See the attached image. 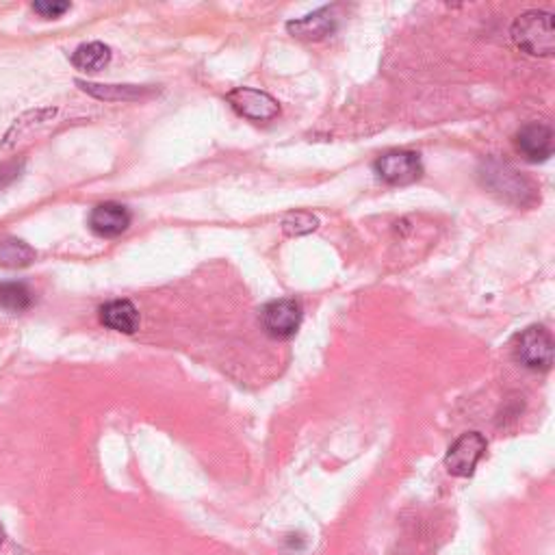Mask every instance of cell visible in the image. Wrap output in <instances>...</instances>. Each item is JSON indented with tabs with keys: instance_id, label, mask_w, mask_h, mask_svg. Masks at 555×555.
Instances as JSON below:
<instances>
[{
	"instance_id": "6da1fadb",
	"label": "cell",
	"mask_w": 555,
	"mask_h": 555,
	"mask_svg": "<svg viewBox=\"0 0 555 555\" xmlns=\"http://www.w3.org/2000/svg\"><path fill=\"white\" fill-rule=\"evenodd\" d=\"M512 42L528 55L551 57L555 50L553 16L549 11L531 9L518 16L512 25Z\"/></svg>"
},
{
	"instance_id": "7a4b0ae2",
	"label": "cell",
	"mask_w": 555,
	"mask_h": 555,
	"mask_svg": "<svg viewBox=\"0 0 555 555\" xmlns=\"http://www.w3.org/2000/svg\"><path fill=\"white\" fill-rule=\"evenodd\" d=\"M484 184L499 194L501 198L514 202V204H531L536 195V187L531 184L523 173L514 170L508 163H499V161H488L482 172Z\"/></svg>"
},
{
	"instance_id": "3957f363",
	"label": "cell",
	"mask_w": 555,
	"mask_h": 555,
	"mask_svg": "<svg viewBox=\"0 0 555 555\" xmlns=\"http://www.w3.org/2000/svg\"><path fill=\"white\" fill-rule=\"evenodd\" d=\"M514 358L531 372H549L553 364V337L545 326H529L517 337Z\"/></svg>"
},
{
	"instance_id": "277c9868",
	"label": "cell",
	"mask_w": 555,
	"mask_h": 555,
	"mask_svg": "<svg viewBox=\"0 0 555 555\" xmlns=\"http://www.w3.org/2000/svg\"><path fill=\"white\" fill-rule=\"evenodd\" d=\"M373 170L378 173L380 181H384L386 184H395V187L413 184L424 176L421 156L410 152V150H393V152L382 154L373 163Z\"/></svg>"
},
{
	"instance_id": "5b68a950",
	"label": "cell",
	"mask_w": 555,
	"mask_h": 555,
	"mask_svg": "<svg viewBox=\"0 0 555 555\" xmlns=\"http://www.w3.org/2000/svg\"><path fill=\"white\" fill-rule=\"evenodd\" d=\"M260 326L271 339H291L302 323V306L295 299H274L260 309Z\"/></svg>"
},
{
	"instance_id": "8992f818",
	"label": "cell",
	"mask_w": 555,
	"mask_h": 555,
	"mask_svg": "<svg viewBox=\"0 0 555 555\" xmlns=\"http://www.w3.org/2000/svg\"><path fill=\"white\" fill-rule=\"evenodd\" d=\"M486 438L479 432H468L451 445L447 456H445V466L451 476L456 477H468L476 471L477 462L484 458L486 454Z\"/></svg>"
},
{
	"instance_id": "52a82bcc",
	"label": "cell",
	"mask_w": 555,
	"mask_h": 555,
	"mask_svg": "<svg viewBox=\"0 0 555 555\" xmlns=\"http://www.w3.org/2000/svg\"><path fill=\"white\" fill-rule=\"evenodd\" d=\"M225 100L236 113L254 121H269L280 113V104L276 98H271L267 91L252 89V87H236L225 96Z\"/></svg>"
},
{
	"instance_id": "ba28073f",
	"label": "cell",
	"mask_w": 555,
	"mask_h": 555,
	"mask_svg": "<svg viewBox=\"0 0 555 555\" xmlns=\"http://www.w3.org/2000/svg\"><path fill=\"white\" fill-rule=\"evenodd\" d=\"M514 143L529 163H542L553 154V131L542 121H529V124L520 126Z\"/></svg>"
},
{
	"instance_id": "9c48e42d",
	"label": "cell",
	"mask_w": 555,
	"mask_h": 555,
	"mask_svg": "<svg viewBox=\"0 0 555 555\" xmlns=\"http://www.w3.org/2000/svg\"><path fill=\"white\" fill-rule=\"evenodd\" d=\"M339 26V16L337 7H323L315 14L302 17V20L288 22L287 28L293 37L304 39V42H319V39L328 37L337 31Z\"/></svg>"
},
{
	"instance_id": "30bf717a",
	"label": "cell",
	"mask_w": 555,
	"mask_h": 555,
	"mask_svg": "<svg viewBox=\"0 0 555 555\" xmlns=\"http://www.w3.org/2000/svg\"><path fill=\"white\" fill-rule=\"evenodd\" d=\"M132 222L131 211L118 202H104L89 213V228L100 236H118Z\"/></svg>"
},
{
	"instance_id": "8fae6325",
	"label": "cell",
	"mask_w": 555,
	"mask_h": 555,
	"mask_svg": "<svg viewBox=\"0 0 555 555\" xmlns=\"http://www.w3.org/2000/svg\"><path fill=\"white\" fill-rule=\"evenodd\" d=\"M100 321L115 332L135 334L139 330V310L129 299H113L100 309Z\"/></svg>"
},
{
	"instance_id": "7c38bea8",
	"label": "cell",
	"mask_w": 555,
	"mask_h": 555,
	"mask_svg": "<svg viewBox=\"0 0 555 555\" xmlns=\"http://www.w3.org/2000/svg\"><path fill=\"white\" fill-rule=\"evenodd\" d=\"M79 87L89 96L98 98V100H107V102L141 100V98H146L154 91L150 89V87H141V85H98V83H85V80H79Z\"/></svg>"
},
{
	"instance_id": "4fadbf2b",
	"label": "cell",
	"mask_w": 555,
	"mask_h": 555,
	"mask_svg": "<svg viewBox=\"0 0 555 555\" xmlns=\"http://www.w3.org/2000/svg\"><path fill=\"white\" fill-rule=\"evenodd\" d=\"M109 61H111V48L102 42L80 44L79 48L72 52V66L80 69V72H98V69H102Z\"/></svg>"
},
{
	"instance_id": "5bb4252c",
	"label": "cell",
	"mask_w": 555,
	"mask_h": 555,
	"mask_svg": "<svg viewBox=\"0 0 555 555\" xmlns=\"http://www.w3.org/2000/svg\"><path fill=\"white\" fill-rule=\"evenodd\" d=\"M35 257H37V252H35L25 241L14 239V236L0 241V265H3V267L9 269L28 267V265L35 260Z\"/></svg>"
},
{
	"instance_id": "9a60e30c",
	"label": "cell",
	"mask_w": 555,
	"mask_h": 555,
	"mask_svg": "<svg viewBox=\"0 0 555 555\" xmlns=\"http://www.w3.org/2000/svg\"><path fill=\"white\" fill-rule=\"evenodd\" d=\"M33 304V293L25 282H3L0 285V309L9 312L28 310Z\"/></svg>"
},
{
	"instance_id": "2e32d148",
	"label": "cell",
	"mask_w": 555,
	"mask_h": 555,
	"mask_svg": "<svg viewBox=\"0 0 555 555\" xmlns=\"http://www.w3.org/2000/svg\"><path fill=\"white\" fill-rule=\"evenodd\" d=\"M317 225H319V219L317 215H312L309 211H295L288 213V215L282 219V230L288 236H302L309 235L312 230H317Z\"/></svg>"
},
{
	"instance_id": "e0dca14e",
	"label": "cell",
	"mask_w": 555,
	"mask_h": 555,
	"mask_svg": "<svg viewBox=\"0 0 555 555\" xmlns=\"http://www.w3.org/2000/svg\"><path fill=\"white\" fill-rule=\"evenodd\" d=\"M22 172H25V161H5V163H0V189L9 187L11 183H16L17 178L22 176Z\"/></svg>"
},
{
	"instance_id": "ac0fdd59",
	"label": "cell",
	"mask_w": 555,
	"mask_h": 555,
	"mask_svg": "<svg viewBox=\"0 0 555 555\" xmlns=\"http://www.w3.org/2000/svg\"><path fill=\"white\" fill-rule=\"evenodd\" d=\"M72 5L69 3H59V0H44V3H33V11L37 16L46 17V20H50V17H61L66 11H69Z\"/></svg>"
},
{
	"instance_id": "d6986e66",
	"label": "cell",
	"mask_w": 555,
	"mask_h": 555,
	"mask_svg": "<svg viewBox=\"0 0 555 555\" xmlns=\"http://www.w3.org/2000/svg\"><path fill=\"white\" fill-rule=\"evenodd\" d=\"M3 542H5V531L0 528V545H3Z\"/></svg>"
}]
</instances>
